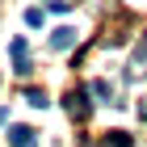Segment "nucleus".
<instances>
[{
	"instance_id": "2",
	"label": "nucleus",
	"mask_w": 147,
	"mask_h": 147,
	"mask_svg": "<svg viewBox=\"0 0 147 147\" xmlns=\"http://www.w3.org/2000/svg\"><path fill=\"white\" fill-rule=\"evenodd\" d=\"M76 46V30L71 25H59L55 34H51V51H71Z\"/></svg>"
},
{
	"instance_id": "7",
	"label": "nucleus",
	"mask_w": 147,
	"mask_h": 147,
	"mask_svg": "<svg viewBox=\"0 0 147 147\" xmlns=\"http://www.w3.org/2000/svg\"><path fill=\"white\" fill-rule=\"evenodd\" d=\"M0 122H9V109H4V105H0Z\"/></svg>"
},
{
	"instance_id": "5",
	"label": "nucleus",
	"mask_w": 147,
	"mask_h": 147,
	"mask_svg": "<svg viewBox=\"0 0 147 147\" xmlns=\"http://www.w3.org/2000/svg\"><path fill=\"white\" fill-rule=\"evenodd\" d=\"M25 101L34 105V109H46V105H51V101H46V92H42V88H30V92H25Z\"/></svg>"
},
{
	"instance_id": "4",
	"label": "nucleus",
	"mask_w": 147,
	"mask_h": 147,
	"mask_svg": "<svg viewBox=\"0 0 147 147\" xmlns=\"http://www.w3.org/2000/svg\"><path fill=\"white\" fill-rule=\"evenodd\" d=\"M63 109H67L71 113V118H76V122H80V118H84V113H88V101H84V92H67V97H63Z\"/></svg>"
},
{
	"instance_id": "1",
	"label": "nucleus",
	"mask_w": 147,
	"mask_h": 147,
	"mask_svg": "<svg viewBox=\"0 0 147 147\" xmlns=\"http://www.w3.org/2000/svg\"><path fill=\"white\" fill-rule=\"evenodd\" d=\"M13 71H17V76H30V71H34V55H30L25 38H13Z\"/></svg>"
},
{
	"instance_id": "3",
	"label": "nucleus",
	"mask_w": 147,
	"mask_h": 147,
	"mask_svg": "<svg viewBox=\"0 0 147 147\" xmlns=\"http://www.w3.org/2000/svg\"><path fill=\"white\" fill-rule=\"evenodd\" d=\"M9 143L13 147H38V130H34V126H13Z\"/></svg>"
},
{
	"instance_id": "6",
	"label": "nucleus",
	"mask_w": 147,
	"mask_h": 147,
	"mask_svg": "<svg viewBox=\"0 0 147 147\" xmlns=\"http://www.w3.org/2000/svg\"><path fill=\"white\" fill-rule=\"evenodd\" d=\"M92 92H97L101 101H109V97H113V88H109V84H105V80H97V84H92Z\"/></svg>"
}]
</instances>
